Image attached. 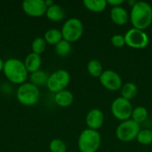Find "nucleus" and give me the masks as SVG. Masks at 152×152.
<instances>
[{
  "mask_svg": "<svg viewBox=\"0 0 152 152\" xmlns=\"http://www.w3.org/2000/svg\"><path fill=\"white\" fill-rule=\"evenodd\" d=\"M130 20L133 28L145 31L152 23L151 5L144 1H137L131 8Z\"/></svg>",
  "mask_w": 152,
  "mask_h": 152,
  "instance_id": "nucleus-1",
  "label": "nucleus"
},
{
  "mask_svg": "<svg viewBox=\"0 0 152 152\" xmlns=\"http://www.w3.org/2000/svg\"><path fill=\"white\" fill-rule=\"evenodd\" d=\"M3 73L6 79L13 85L20 86L28 77V72L24 61L17 58H10L4 61Z\"/></svg>",
  "mask_w": 152,
  "mask_h": 152,
  "instance_id": "nucleus-2",
  "label": "nucleus"
},
{
  "mask_svg": "<svg viewBox=\"0 0 152 152\" xmlns=\"http://www.w3.org/2000/svg\"><path fill=\"white\" fill-rule=\"evenodd\" d=\"M102 136L99 131L86 128L83 130L77 140V147L80 152H96L101 147Z\"/></svg>",
  "mask_w": 152,
  "mask_h": 152,
  "instance_id": "nucleus-3",
  "label": "nucleus"
},
{
  "mask_svg": "<svg viewBox=\"0 0 152 152\" xmlns=\"http://www.w3.org/2000/svg\"><path fill=\"white\" fill-rule=\"evenodd\" d=\"M41 93L39 87L30 82H25L19 86L16 90V99L24 106H34L40 100Z\"/></svg>",
  "mask_w": 152,
  "mask_h": 152,
  "instance_id": "nucleus-4",
  "label": "nucleus"
},
{
  "mask_svg": "<svg viewBox=\"0 0 152 152\" xmlns=\"http://www.w3.org/2000/svg\"><path fill=\"white\" fill-rule=\"evenodd\" d=\"M61 31L62 38L71 44L79 40L83 36L84 24L78 18H69L63 23Z\"/></svg>",
  "mask_w": 152,
  "mask_h": 152,
  "instance_id": "nucleus-5",
  "label": "nucleus"
},
{
  "mask_svg": "<svg viewBox=\"0 0 152 152\" xmlns=\"http://www.w3.org/2000/svg\"><path fill=\"white\" fill-rule=\"evenodd\" d=\"M70 82V74L66 69H57L50 74L46 87L54 94L65 90Z\"/></svg>",
  "mask_w": 152,
  "mask_h": 152,
  "instance_id": "nucleus-6",
  "label": "nucleus"
},
{
  "mask_svg": "<svg viewBox=\"0 0 152 152\" xmlns=\"http://www.w3.org/2000/svg\"><path fill=\"white\" fill-rule=\"evenodd\" d=\"M141 130L140 125L133 119H128L121 122L116 129L117 138L123 142H129L136 139Z\"/></svg>",
  "mask_w": 152,
  "mask_h": 152,
  "instance_id": "nucleus-7",
  "label": "nucleus"
},
{
  "mask_svg": "<svg viewBox=\"0 0 152 152\" xmlns=\"http://www.w3.org/2000/svg\"><path fill=\"white\" fill-rule=\"evenodd\" d=\"M133 110L134 107L131 102L121 96L116 98L112 102L110 107L111 114L113 115V117L122 122L131 118Z\"/></svg>",
  "mask_w": 152,
  "mask_h": 152,
  "instance_id": "nucleus-8",
  "label": "nucleus"
},
{
  "mask_svg": "<svg viewBox=\"0 0 152 152\" xmlns=\"http://www.w3.org/2000/svg\"><path fill=\"white\" fill-rule=\"evenodd\" d=\"M124 36L126 45L133 49H143L150 43V37L144 30L133 28L127 30Z\"/></svg>",
  "mask_w": 152,
  "mask_h": 152,
  "instance_id": "nucleus-9",
  "label": "nucleus"
},
{
  "mask_svg": "<svg viewBox=\"0 0 152 152\" xmlns=\"http://www.w3.org/2000/svg\"><path fill=\"white\" fill-rule=\"evenodd\" d=\"M101 85L109 91H118L121 89L123 86V81L119 74L112 69H106L102 72L99 77Z\"/></svg>",
  "mask_w": 152,
  "mask_h": 152,
  "instance_id": "nucleus-10",
  "label": "nucleus"
},
{
  "mask_svg": "<svg viewBox=\"0 0 152 152\" xmlns=\"http://www.w3.org/2000/svg\"><path fill=\"white\" fill-rule=\"evenodd\" d=\"M22 10L28 16L38 18L45 15L47 6L45 0H25L22 2Z\"/></svg>",
  "mask_w": 152,
  "mask_h": 152,
  "instance_id": "nucleus-11",
  "label": "nucleus"
},
{
  "mask_svg": "<svg viewBox=\"0 0 152 152\" xmlns=\"http://www.w3.org/2000/svg\"><path fill=\"white\" fill-rule=\"evenodd\" d=\"M86 124L89 129L98 131L104 124V113L100 109L90 110L86 116Z\"/></svg>",
  "mask_w": 152,
  "mask_h": 152,
  "instance_id": "nucleus-12",
  "label": "nucleus"
},
{
  "mask_svg": "<svg viewBox=\"0 0 152 152\" xmlns=\"http://www.w3.org/2000/svg\"><path fill=\"white\" fill-rule=\"evenodd\" d=\"M110 15L113 23L118 26L126 25L130 20V14L123 6L111 7Z\"/></svg>",
  "mask_w": 152,
  "mask_h": 152,
  "instance_id": "nucleus-13",
  "label": "nucleus"
},
{
  "mask_svg": "<svg viewBox=\"0 0 152 152\" xmlns=\"http://www.w3.org/2000/svg\"><path fill=\"white\" fill-rule=\"evenodd\" d=\"M25 67L28 70V73H34L39 69H41V65H42V57L39 54L30 53H28L24 61Z\"/></svg>",
  "mask_w": 152,
  "mask_h": 152,
  "instance_id": "nucleus-14",
  "label": "nucleus"
},
{
  "mask_svg": "<svg viewBox=\"0 0 152 152\" xmlns=\"http://www.w3.org/2000/svg\"><path fill=\"white\" fill-rule=\"evenodd\" d=\"M45 16L49 20L53 22H59V21H61L65 18L66 12L61 5L53 4L52 6L47 8Z\"/></svg>",
  "mask_w": 152,
  "mask_h": 152,
  "instance_id": "nucleus-15",
  "label": "nucleus"
},
{
  "mask_svg": "<svg viewBox=\"0 0 152 152\" xmlns=\"http://www.w3.org/2000/svg\"><path fill=\"white\" fill-rule=\"evenodd\" d=\"M53 100H54V102L56 103V105H58L59 107L68 108L73 103L74 95L70 91L65 89V90H62V91L55 94Z\"/></svg>",
  "mask_w": 152,
  "mask_h": 152,
  "instance_id": "nucleus-16",
  "label": "nucleus"
},
{
  "mask_svg": "<svg viewBox=\"0 0 152 152\" xmlns=\"http://www.w3.org/2000/svg\"><path fill=\"white\" fill-rule=\"evenodd\" d=\"M49 76L50 75L46 71H45L43 69H39L37 71L30 74L29 80H30V83H32L33 85L37 86V87L45 86H46Z\"/></svg>",
  "mask_w": 152,
  "mask_h": 152,
  "instance_id": "nucleus-17",
  "label": "nucleus"
},
{
  "mask_svg": "<svg viewBox=\"0 0 152 152\" xmlns=\"http://www.w3.org/2000/svg\"><path fill=\"white\" fill-rule=\"evenodd\" d=\"M85 7L93 12H102L107 6V0H84L83 2Z\"/></svg>",
  "mask_w": 152,
  "mask_h": 152,
  "instance_id": "nucleus-18",
  "label": "nucleus"
},
{
  "mask_svg": "<svg viewBox=\"0 0 152 152\" xmlns=\"http://www.w3.org/2000/svg\"><path fill=\"white\" fill-rule=\"evenodd\" d=\"M137 94H138V87L133 82H127V83L124 84L120 89L121 97H123L130 102L137 95Z\"/></svg>",
  "mask_w": 152,
  "mask_h": 152,
  "instance_id": "nucleus-19",
  "label": "nucleus"
},
{
  "mask_svg": "<svg viewBox=\"0 0 152 152\" xmlns=\"http://www.w3.org/2000/svg\"><path fill=\"white\" fill-rule=\"evenodd\" d=\"M44 39L45 40L46 44L51 45H56L59 42H61L62 38L61 31L58 28H50L45 31L44 35Z\"/></svg>",
  "mask_w": 152,
  "mask_h": 152,
  "instance_id": "nucleus-20",
  "label": "nucleus"
},
{
  "mask_svg": "<svg viewBox=\"0 0 152 152\" xmlns=\"http://www.w3.org/2000/svg\"><path fill=\"white\" fill-rule=\"evenodd\" d=\"M149 117V112L147 109L143 106H137L134 108L131 119H133L137 124H142L147 120Z\"/></svg>",
  "mask_w": 152,
  "mask_h": 152,
  "instance_id": "nucleus-21",
  "label": "nucleus"
},
{
  "mask_svg": "<svg viewBox=\"0 0 152 152\" xmlns=\"http://www.w3.org/2000/svg\"><path fill=\"white\" fill-rule=\"evenodd\" d=\"M87 71L92 77L99 78L104 70L102 62L98 60L93 59L87 63Z\"/></svg>",
  "mask_w": 152,
  "mask_h": 152,
  "instance_id": "nucleus-22",
  "label": "nucleus"
},
{
  "mask_svg": "<svg viewBox=\"0 0 152 152\" xmlns=\"http://www.w3.org/2000/svg\"><path fill=\"white\" fill-rule=\"evenodd\" d=\"M72 46L71 44L64 39H62L61 42H59L55 45V53L58 56L60 57H67L69 53L71 52Z\"/></svg>",
  "mask_w": 152,
  "mask_h": 152,
  "instance_id": "nucleus-23",
  "label": "nucleus"
},
{
  "mask_svg": "<svg viewBox=\"0 0 152 152\" xmlns=\"http://www.w3.org/2000/svg\"><path fill=\"white\" fill-rule=\"evenodd\" d=\"M136 140L138 142V143H140L141 145H150L152 143V130L151 129H141Z\"/></svg>",
  "mask_w": 152,
  "mask_h": 152,
  "instance_id": "nucleus-24",
  "label": "nucleus"
},
{
  "mask_svg": "<svg viewBox=\"0 0 152 152\" xmlns=\"http://www.w3.org/2000/svg\"><path fill=\"white\" fill-rule=\"evenodd\" d=\"M46 45H47V44H46L45 40L44 39V37H36L31 43L32 53L41 55L43 53H45V51L46 49Z\"/></svg>",
  "mask_w": 152,
  "mask_h": 152,
  "instance_id": "nucleus-25",
  "label": "nucleus"
},
{
  "mask_svg": "<svg viewBox=\"0 0 152 152\" xmlns=\"http://www.w3.org/2000/svg\"><path fill=\"white\" fill-rule=\"evenodd\" d=\"M51 152H67V145L61 139H53L49 143Z\"/></svg>",
  "mask_w": 152,
  "mask_h": 152,
  "instance_id": "nucleus-26",
  "label": "nucleus"
},
{
  "mask_svg": "<svg viewBox=\"0 0 152 152\" xmlns=\"http://www.w3.org/2000/svg\"><path fill=\"white\" fill-rule=\"evenodd\" d=\"M110 42H111V44H112L113 46L118 47V48H120V47H123L124 45H126L125 36L122 35V34L113 35L112 37H111V39H110Z\"/></svg>",
  "mask_w": 152,
  "mask_h": 152,
  "instance_id": "nucleus-27",
  "label": "nucleus"
},
{
  "mask_svg": "<svg viewBox=\"0 0 152 152\" xmlns=\"http://www.w3.org/2000/svg\"><path fill=\"white\" fill-rule=\"evenodd\" d=\"M108 5H110L111 7H117V6H122L124 4V0H107Z\"/></svg>",
  "mask_w": 152,
  "mask_h": 152,
  "instance_id": "nucleus-28",
  "label": "nucleus"
},
{
  "mask_svg": "<svg viewBox=\"0 0 152 152\" xmlns=\"http://www.w3.org/2000/svg\"><path fill=\"white\" fill-rule=\"evenodd\" d=\"M45 4H46L47 8H48V7H50V6H52V5L54 4V3H53V1H52V0H45Z\"/></svg>",
  "mask_w": 152,
  "mask_h": 152,
  "instance_id": "nucleus-29",
  "label": "nucleus"
},
{
  "mask_svg": "<svg viewBox=\"0 0 152 152\" xmlns=\"http://www.w3.org/2000/svg\"><path fill=\"white\" fill-rule=\"evenodd\" d=\"M4 61L0 58V73L3 72V69H4Z\"/></svg>",
  "mask_w": 152,
  "mask_h": 152,
  "instance_id": "nucleus-30",
  "label": "nucleus"
},
{
  "mask_svg": "<svg viewBox=\"0 0 152 152\" xmlns=\"http://www.w3.org/2000/svg\"><path fill=\"white\" fill-rule=\"evenodd\" d=\"M151 119H152V113H151Z\"/></svg>",
  "mask_w": 152,
  "mask_h": 152,
  "instance_id": "nucleus-31",
  "label": "nucleus"
}]
</instances>
